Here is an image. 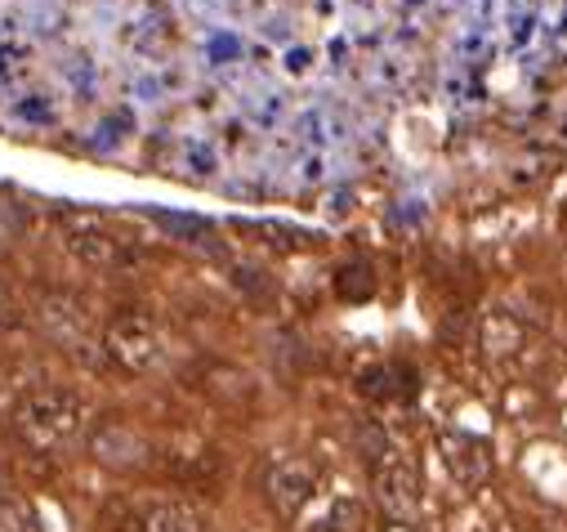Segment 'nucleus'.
I'll return each instance as SVG.
<instances>
[{
  "label": "nucleus",
  "mask_w": 567,
  "mask_h": 532,
  "mask_svg": "<svg viewBox=\"0 0 567 532\" xmlns=\"http://www.w3.org/2000/svg\"><path fill=\"white\" fill-rule=\"evenodd\" d=\"M90 426V403L72 389H37L14 408V430L37 452H68Z\"/></svg>",
  "instance_id": "f257e3e1"
},
{
  "label": "nucleus",
  "mask_w": 567,
  "mask_h": 532,
  "mask_svg": "<svg viewBox=\"0 0 567 532\" xmlns=\"http://www.w3.org/2000/svg\"><path fill=\"white\" fill-rule=\"evenodd\" d=\"M103 349L125 371H157L171 358V340L148 314H116L103 331Z\"/></svg>",
  "instance_id": "f03ea898"
},
{
  "label": "nucleus",
  "mask_w": 567,
  "mask_h": 532,
  "mask_svg": "<svg viewBox=\"0 0 567 532\" xmlns=\"http://www.w3.org/2000/svg\"><path fill=\"white\" fill-rule=\"evenodd\" d=\"M375 501L398 523H411L420 514V470L411 457H402V452L375 457Z\"/></svg>",
  "instance_id": "7ed1b4c3"
},
{
  "label": "nucleus",
  "mask_w": 567,
  "mask_h": 532,
  "mask_svg": "<svg viewBox=\"0 0 567 532\" xmlns=\"http://www.w3.org/2000/svg\"><path fill=\"white\" fill-rule=\"evenodd\" d=\"M264 492L281 519H300L318 497V470L305 457H277L264 474Z\"/></svg>",
  "instance_id": "20e7f679"
},
{
  "label": "nucleus",
  "mask_w": 567,
  "mask_h": 532,
  "mask_svg": "<svg viewBox=\"0 0 567 532\" xmlns=\"http://www.w3.org/2000/svg\"><path fill=\"white\" fill-rule=\"evenodd\" d=\"M439 457H443L447 474H452L461 488H478V483H487V474H492V448H487L483 439L465 434V430H443V434H439Z\"/></svg>",
  "instance_id": "39448f33"
},
{
  "label": "nucleus",
  "mask_w": 567,
  "mask_h": 532,
  "mask_svg": "<svg viewBox=\"0 0 567 532\" xmlns=\"http://www.w3.org/2000/svg\"><path fill=\"white\" fill-rule=\"evenodd\" d=\"M367 510L353 492H331L327 501L313 497V510L300 514V532H362Z\"/></svg>",
  "instance_id": "423d86ee"
},
{
  "label": "nucleus",
  "mask_w": 567,
  "mask_h": 532,
  "mask_svg": "<svg viewBox=\"0 0 567 532\" xmlns=\"http://www.w3.org/2000/svg\"><path fill=\"white\" fill-rule=\"evenodd\" d=\"M68 250L76 259H85L90 269H116V264H130V246L121 237H112L107 228H99V224H72Z\"/></svg>",
  "instance_id": "0eeeda50"
},
{
  "label": "nucleus",
  "mask_w": 567,
  "mask_h": 532,
  "mask_svg": "<svg viewBox=\"0 0 567 532\" xmlns=\"http://www.w3.org/2000/svg\"><path fill=\"white\" fill-rule=\"evenodd\" d=\"M94 452L107 461V466H138L144 461V439H138L130 426H103L94 434Z\"/></svg>",
  "instance_id": "6e6552de"
},
{
  "label": "nucleus",
  "mask_w": 567,
  "mask_h": 532,
  "mask_svg": "<svg viewBox=\"0 0 567 532\" xmlns=\"http://www.w3.org/2000/svg\"><path fill=\"white\" fill-rule=\"evenodd\" d=\"M0 532H45L41 514L32 510V501L0 474Z\"/></svg>",
  "instance_id": "1a4fd4ad"
},
{
  "label": "nucleus",
  "mask_w": 567,
  "mask_h": 532,
  "mask_svg": "<svg viewBox=\"0 0 567 532\" xmlns=\"http://www.w3.org/2000/svg\"><path fill=\"white\" fill-rule=\"evenodd\" d=\"M144 532H210L206 519L184 501H157L144 514Z\"/></svg>",
  "instance_id": "9d476101"
},
{
  "label": "nucleus",
  "mask_w": 567,
  "mask_h": 532,
  "mask_svg": "<svg viewBox=\"0 0 567 532\" xmlns=\"http://www.w3.org/2000/svg\"><path fill=\"white\" fill-rule=\"evenodd\" d=\"M483 349H487L492 358H514V354L523 349V323H518L514 314H505V309L487 314V318H483Z\"/></svg>",
  "instance_id": "9b49d317"
},
{
  "label": "nucleus",
  "mask_w": 567,
  "mask_h": 532,
  "mask_svg": "<svg viewBox=\"0 0 567 532\" xmlns=\"http://www.w3.org/2000/svg\"><path fill=\"white\" fill-rule=\"evenodd\" d=\"M166 233H175V237H184V242H202V237H210V219H197V215H175V211H148Z\"/></svg>",
  "instance_id": "f8f14e48"
},
{
  "label": "nucleus",
  "mask_w": 567,
  "mask_h": 532,
  "mask_svg": "<svg viewBox=\"0 0 567 532\" xmlns=\"http://www.w3.org/2000/svg\"><path fill=\"white\" fill-rule=\"evenodd\" d=\"M14 323H19V300H14V291L6 283H0V331L14 327Z\"/></svg>",
  "instance_id": "ddd939ff"
}]
</instances>
